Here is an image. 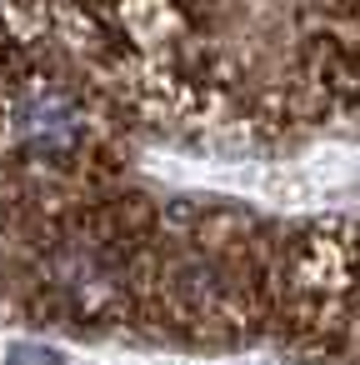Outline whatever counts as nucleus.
Masks as SVG:
<instances>
[]
</instances>
